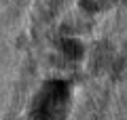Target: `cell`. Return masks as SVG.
<instances>
[{
	"label": "cell",
	"instance_id": "2",
	"mask_svg": "<svg viewBox=\"0 0 127 120\" xmlns=\"http://www.w3.org/2000/svg\"><path fill=\"white\" fill-rule=\"evenodd\" d=\"M62 51H64V55L66 57H70V59H78L81 57V53H83V46L78 44L76 40H64L62 42Z\"/></svg>",
	"mask_w": 127,
	"mask_h": 120
},
{
	"label": "cell",
	"instance_id": "1",
	"mask_svg": "<svg viewBox=\"0 0 127 120\" xmlns=\"http://www.w3.org/2000/svg\"><path fill=\"white\" fill-rule=\"evenodd\" d=\"M110 61H112V51H110V46L106 44V42H102V44L95 49V67L102 70V67L108 65Z\"/></svg>",
	"mask_w": 127,
	"mask_h": 120
}]
</instances>
